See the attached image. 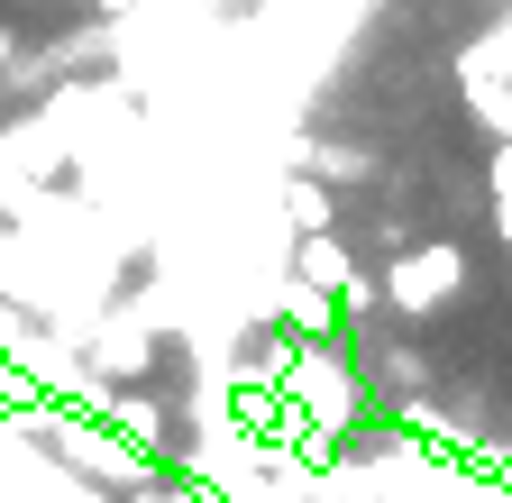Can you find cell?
Here are the masks:
<instances>
[{
	"label": "cell",
	"instance_id": "52a82bcc",
	"mask_svg": "<svg viewBox=\"0 0 512 503\" xmlns=\"http://www.w3.org/2000/svg\"><path fill=\"white\" fill-rule=\"evenodd\" d=\"M92 10H101V19H156L165 0H92Z\"/></svg>",
	"mask_w": 512,
	"mask_h": 503
},
{
	"label": "cell",
	"instance_id": "277c9868",
	"mask_svg": "<svg viewBox=\"0 0 512 503\" xmlns=\"http://www.w3.org/2000/svg\"><path fill=\"white\" fill-rule=\"evenodd\" d=\"M293 165L320 174V183H357V174H375V156L348 147V138H293Z\"/></svg>",
	"mask_w": 512,
	"mask_h": 503
},
{
	"label": "cell",
	"instance_id": "6da1fadb",
	"mask_svg": "<svg viewBox=\"0 0 512 503\" xmlns=\"http://www.w3.org/2000/svg\"><path fill=\"white\" fill-rule=\"evenodd\" d=\"M467 293V247L439 238V247H412V257H394V275H384V302H394V321H430V311H448Z\"/></svg>",
	"mask_w": 512,
	"mask_h": 503
},
{
	"label": "cell",
	"instance_id": "ba28073f",
	"mask_svg": "<svg viewBox=\"0 0 512 503\" xmlns=\"http://www.w3.org/2000/svg\"><path fill=\"white\" fill-rule=\"evenodd\" d=\"M202 10H211V19H256L266 0H202Z\"/></svg>",
	"mask_w": 512,
	"mask_h": 503
},
{
	"label": "cell",
	"instance_id": "5b68a950",
	"mask_svg": "<svg viewBox=\"0 0 512 503\" xmlns=\"http://www.w3.org/2000/svg\"><path fill=\"white\" fill-rule=\"evenodd\" d=\"M128 503H220V494H211V485H192L183 467H156V476H147L138 494H128Z\"/></svg>",
	"mask_w": 512,
	"mask_h": 503
},
{
	"label": "cell",
	"instance_id": "8992f818",
	"mask_svg": "<svg viewBox=\"0 0 512 503\" xmlns=\"http://www.w3.org/2000/svg\"><path fill=\"white\" fill-rule=\"evenodd\" d=\"M485 193H494V229L512 238V138L494 147V165H485Z\"/></svg>",
	"mask_w": 512,
	"mask_h": 503
},
{
	"label": "cell",
	"instance_id": "7a4b0ae2",
	"mask_svg": "<svg viewBox=\"0 0 512 503\" xmlns=\"http://www.w3.org/2000/svg\"><path fill=\"white\" fill-rule=\"evenodd\" d=\"M284 275H293V284H311V293H348L366 266L348 257V238H339V229H293V257H284Z\"/></svg>",
	"mask_w": 512,
	"mask_h": 503
},
{
	"label": "cell",
	"instance_id": "9c48e42d",
	"mask_svg": "<svg viewBox=\"0 0 512 503\" xmlns=\"http://www.w3.org/2000/svg\"><path fill=\"white\" fill-rule=\"evenodd\" d=\"M10 65H19V28L0 19V74H10Z\"/></svg>",
	"mask_w": 512,
	"mask_h": 503
},
{
	"label": "cell",
	"instance_id": "3957f363",
	"mask_svg": "<svg viewBox=\"0 0 512 503\" xmlns=\"http://www.w3.org/2000/svg\"><path fill=\"white\" fill-rule=\"evenodd\" d=\"M275 202H284V220H293V229H339V193H330L320 174H302V165H284Z\"/></svg>",
	"mask_w": 512,
	"mask_h": 503
}]
</instances>
